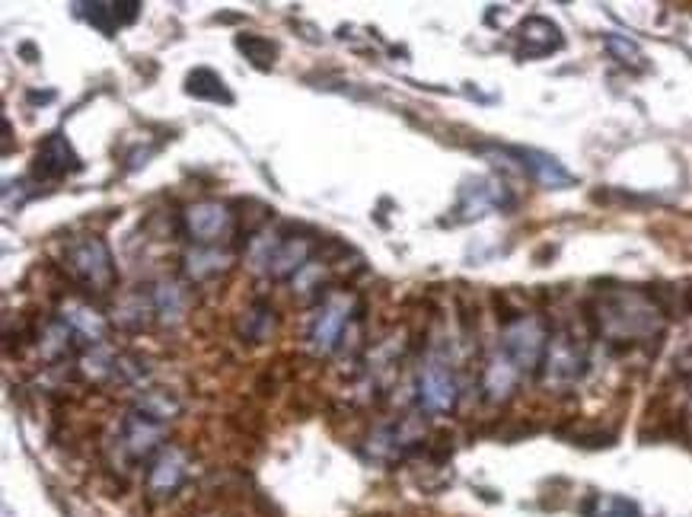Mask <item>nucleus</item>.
<instances>
[{
    "label": "nucleus",
    "instance_id": "obj_1",
    "mask_svg": "<svg viewBox=\"0 0 692 517\" xmlns=\"http://www.w3.org/2000/svg\"><path fill=\"white\" fill-rule=\"evenodd\" d=\"M590 320H594L597 332H603L606 339L632 342L651 336L657 323H661V310L638 291H613L597 300Z\"/></svg>",
    "mask_w": 692,
    "mask_h": 517
},
{
    "label": "nucleus",
    "instance_id": "obj_2",
    "mask_svg": "<svg viewBox=\"0 0 692 517\" xmlns=\"http://www.w3.org/2000/svg\"><path fill=\"white\" fill-rule=\"evenodd\" d=\"M64 272L71 275L74 285H80L87 294L106 297L118 285V269L112 259V249L103 237L87 233V237H74L64 246Z\"/></svg>",
    "mask_w": 692,
    "mask_h": 517
},
{
    "label": "nucleus",
    "instance_id": "obj_3",
    "mask_svg": "<svg viewBox=\"0 0 692 517\" xmlns=\"http://www.w3.org/2000/svg\"><path fill=\"white\" fill-rule=\"evenodd\" d=\"M546 348H549V332L543 320L533 313H520L517 320L501 326V352L517 364L520 374L543 371Z\"/></svg>",
    "mask_w": 692,
    "mask_h": 517
},
{
    "label": "nucleus",
    "instance_id": "obj_4",
    "mask_svg": "<svg viewBox=\"0 0 692 517\" xmlns=\"http://www.w3.org/2000/svg\"><path fill=\"white\" fill-rule=\"evenodd\" d=\"M182 230L189 233L195 246H221L233 237L236 214L230 205L214 202V198H201V202L185 205L182 211Z\"/></svg>",
    "mask_w": 692,
    "mask_h": 517
},
{
    "label": "nucleus",
    "instance_id": "obj_5",
    "mask_svg": "<svg viewBox=\"0 0 692 517\" xmlns=\"http://www.w3.org/2000/svg\"><path fill=\"white\" fill-rule=\"evenodd\" d=\"M166 431H170L166 422H157L154 415H147L141 409H131L122 419V425H118V450H122L131 463L154 460L166 447L163 444Z\"/></svg>",
    "mask_w": 692,
    "mask_h": 517
},
{
    "label": "nucleus",
    "instance_id": "obj_6",
    "mask_svg": "<svg viewBox=\"0 0 692 517\" xmlns=\"http://www.w3.org/2000/svg\"><path fill=\"white\" fill-rule=\"evenodd\" d=\"M415 393H418V406L425 412H431V415H447V412L457 409V403H460L457 377L450 374V368L444 361L421 364Z\"/></svg>",
    "mask_w": 692,
    "mask_h": 517
},
{
    "label": "nucleus",
    "instance_id": "obj_7",
    "mask_svg": "<svg viewBox=\"0 0 692 517\" xmlns=\"http://www.w3.org/2000/svg\"><path fill=\"white\" fill-rule=\"evenodd\" d=\"M584 368H587V358L571 332L549 336V348L543 358V377L549 387H568V383H575L584 374Z\"/></svg>",
    "mask_w": 692,
    "mask_h": 517
},
{
    "label": "nucleus",
    "instance_id": "obj_8",
    "mask_svg": "<svg viewBox=\"0 0 692 517\" xmlns=\"http://www.w3.org/2000/svg\"><path fill=\"white\" fill-rule=\"evenodd\" d=\"M351 320V297L345 294H332L319 304L313 326H310V348L316 355H332L339 348L342 332Z\"/></svg>",
    "mask_w": 692,
    "mask_h": 517
},
{
    "label": "nucleus",
    "instance_id": "obj_9",
    "mask_svg": "<svg viewBox=\"0 0 692 517\" xmlns=\"http://www.w3.org/2000/svg\"><path fill=\"white\" fill-rule=\"evenodd\" d=\"M185 479H189V454H185L182 447L166 444L160 454L150 460L144 486H147V495L160 502V498H173L182 489Z\"/></svg>",
    "mask_w": 692,
    "mask_h": 517
},
{
    "label": "nucleus",
    "instance_id": "obj_10",
    "mask_svg": "<svg viewBox=\"0 0 692 517\" xmlns=\"http://www.w3.org/2000/svg\"><path fill=\"white\" fill-rule=\"evenodd\" d=\"M83 170V160L77 157L74 144L67 141L64 131H52L36 150V160H32V176L36 179H64Z\"/></svg>",
    "mask_w": 692,
    "mask_h": 517
},
{
    "label": "nucleus",
    "instance_id": "obj_11",
    "mask_svg": "<svg viewBox=\"0 0 692 517\" xmlns=\"http://www.w3.org/2000/svg\"><path fill=\"white\" fill-rule=\"evenodd\" d=\"M514 160L520 166V173H527L533 182H539L543 189H571L575 186V176H571L565 166L555 160L552 154H543V150H533V147H514Z\"/></svg>",
    "mask_w": 692,
    "mask_h": 517
},
{
    "label": "nucleus",
    "instance_id": "obj_12",
    "mask_svg": "<svg viewBox=\"0 0 692 517\" xmlns=\"http://www.w3.org/2000/svg\"><path fill=\"white\" fill-rule=\"evenodd\" d=\"M147 291H150V304H154V320L160 326H179L185 320V313L192 307V294L182 281L160 278L154 285H147Z\"/></svg>",
    "mask_w": 692,
    "mask_h": 517
},
{
    "label": "nucleus",
    "instance_id": "obj_13",
    "mask_svg": "<svg viewBox=\"0 0 692 517\" xmlns=\"http://www.w3.org/2000/svg\"><path fill=\"white\" fill-rule=\"evenodd\" d=\"M58 320L67 323V329L74 332L77 345H103L106 342V332H109V323L106 316L93 310L90 304H83V300H67V304H61L58 310Z\"/></svg>",
    "mask_w": 692,
    "mask_h": 517
},
{
    "label": "nucleus",
    "instance_id": "obj_14",
    "mask_svg": "<svg viewBox=\"0 0 692 517\" xmlns=\"http://www.w3.org/2000/svg\"><path fill=\"white\" fill-rule=\"evenodd\" d=\"M504 202H508V192H504L501 182H495V179H469L466 186L460 189L457 214H460V221H476V218H485L488 211L501 208Z\"/></svg>",
    "mask_w": 692,
    "mask_h": 517
},
{
    "label": "nucleus",
    "instance_id": "obj_15",
    "mask_svg": "<svg viewBox=\"0 0 692 517\" xmlns=\"http://www.w3.org/2000/svg\"><path fill=\"white\" fill-rule=\"evenodd\" d=\"M517 39H520V58H546L565 45L562 29L552 20H546V16H527L517 29Z\"/></svg>",
    "mask_w": 692,
    "mask_h": 517
},
{
    "label": "nucleus",
    "instance_id": "obj_16",
    "mask_svg": "<svg viewBox=\"0 0 692 517\" xmlns=\"http://www.w3.org/2000/svg\"><path fill=\"white\" fill-rule=\"evenodd\" d=\"M313 256V240L310 237H281L272 262H268V278L272 281H288L297 278L310 265Z\"/></svg>",
    "mask_w": 692,
    "mask_h": 517
},
{
    "label": "nucleus",
    "instance_id": "obj_17",
    "mask_svg": "<svg viewBox=\"0 0 692 517\" xmlns=\"http://www.w3.org/2000/svg\"><path fill=\"white\" fill-rule=\"evenodd\" d=\"M517 380H520V368L498 348V352L485 361L482 393H485L488 403H508L511 393L517 390Z\"/></svg>",
    "mask_w": 692,
    "mask_h": 517
},
{
    "label": "nucleus",
    "instance_id": "obj_18",
    "mask_svg": "<svg viewBox=\"0 0 692 517\" xmlns=\"http://www.w3.org/2000/svg\"><path fill=\"white\" fill-rule=\"evenodd\" d=\"M233 265V253L221 246H192L182 256V275L189 281H208L214 275H224Z\"/></svg>",
    "mask_w": 692,
    "mask_h": 517
},
{
    "label": "nucleus",
    "instance_id": "obj_19",
    "mask_svg": "<svg viewBox=\"0 0 692 517\" xmlns=\"http://www.w3.org/2000/svg\"><path fill=\"white\" fill-rule=\"evenodd\" d=\"M83 10V16H87V23L96 26L103 36H115L118 29L128 26L138 20V13H141V4L138 0H128V4H77Z\"/></svg>",
    "mask_w": 692,
    "mask_h": 517
},
{
    "label": "nucleus",
    "instance_id": "obj_20",
    "mask_svg": "<svg viewBox=\"0 0 692 517\" xmlns=\"http://www.w3.org/2000/svg\"><path fill=\"white\" fill-rule=\"evenodd\" d=\"M275 329H278V310L272 304H265V300H256V304L236 320V336L249 345L268 342L275 336Z\"/></svg>",
    "mask_w": 692,
    "mask_h": 517
},
{
    "label": "nucleus",
    "instance_id": "obj_21",
    "mask_svg": "<svg viewBox=\"0 0 692 517\" xmlns=\"http://www.w3.org/2000/svg\"><path fill=\"white\" fill-rule=\"evenodd\" d=\"M185 93L195 96V99H208V103H224V106L233 103V93L227 87V80L217 71H211V68L189 71V77H185Z\"/></svg>",
    "mask_w": 692,
    "mask_h": 517
},
{
    "label": "nucleus",
    "instance_id": "obj_22",
    "mask_svg": "<svg viewBox=\"0 0 692 517\" xmlns=\"http://www.w3.org/2000/svg\"><path fill=\"white\" fill-rule=\"evenodd\" d=\"M236 48H240L246 61L259 71H272L275 61H278V45L265 36H256V32H243V36H236Z\"/></svg>",
    "mask_w": 692,
    "mask_h": 517
},
{
    "label": "nucleus",
    "instance_id": "obj_23",
    "mask_svg": "<svg viewBox=\"0 0 692 517\" xmlns=\"http://www.w3.org/2000/svg\"><path fill=\"white\" fill-rule=\"evenodd\" d=\"M134 409H141L147 415H154L157 422L170 425V422H176V415L182 412V403L166 390H147V393H141L138 403H134Z\"/></svg>",
    "mask_w": 692,
    "mask_h": 517
},
{
    "label": "nucleus",
    "instance_id": "obj_24",
    "mask_svg": "<svg viewBox=\"0 0 692 517\" xmlns=\"http://www.w3.org/2000/svg\"><path fill=\"white\" fill-rule=\"evenodd\" d=\"M603 45H606V52H610L619 64H641V61H645L641 48L632 39L619 36V32H610V36L603 39Z\"/></svg>",
    "mask_w": 692,
    "mask_h": 517
},
{
    "label": "nucleus",
    "instance_id": "obj_25",
    "mask_svg": "<svg viewBox=\"0 0 692 517\" xmlns=\"http://www.w3.org/2000/svg\"><path fill=\"white\" fill-rule=\"evenodd\" d=\"M689 415H692V396H689Z\"/></svg>",
    "mask_w": 692,
    "mask_h": 517
}]
</instances>
